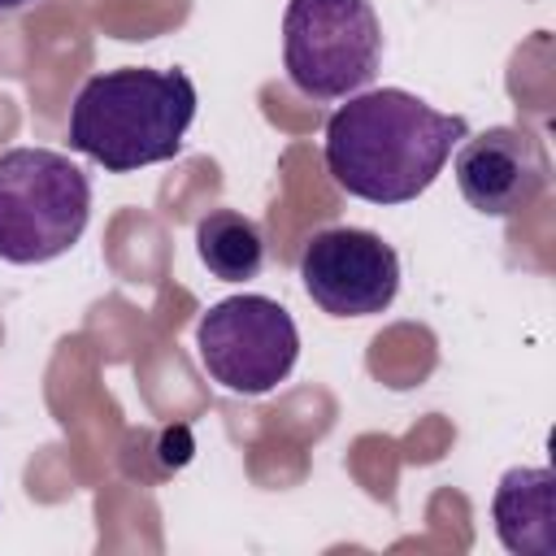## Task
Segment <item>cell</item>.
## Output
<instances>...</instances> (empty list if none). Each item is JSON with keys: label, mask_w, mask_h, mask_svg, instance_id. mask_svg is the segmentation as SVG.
<instances>
[{"label": "cell", "mask_w": 556, "mask_h": 556, "mask_svg": "<svg viewBox=\"0 0 556 556\" xmlns=\"http://www.w3.org/2000/svg\"><path fill=\"white\" fill-rule=\"evenodd\" d=\"M469 139V122L439 113L413 91L378 87L348 96L326 122V169L330 178L369 204L417 200L447 165L452 148Z\"/></svg>", "instance_id": "obj_1"}, {"label": "cell", "mask_w": 556, "mask_h": 556, "mask_svg": "<svg viewBox=\"0 0 556 556\" xmlns=\"http://www.w3.org/2000/svg\"><path fill=\"white\" fill-rule=\"evenodd\" d=\"M195 122V83L182 70H104L70 104V148L109 174H130L182 152Z\"/></svg>", "instance_id": "obj_2"}, {"label": "cell", "mask_w": 556, "mask_h": 556, "mask_svg": "<svg viewBox=\"0 0 556 556\" xmlns=\"http://www.w3.org/2000/svg\"><path fill=\"white\" fill-rule=\"evenodd\" d=\"M91 217L87 174L52 148L0 152V261L43 265L65 256Z\"/></svg>", "instance_id": "obj_3"}, {"label": "cell", "mask_w": 556, "mask_h": 556, "mask_svg": "<svg viewBox=\"0 0 556 556\" xmlns=\"http://www.w3.org/2000/svg\"><path fill=\"white\" fill-rule=\"evenodd\" d=\"M382 26L369 0H291L282 13V65L300 96L348 100L378 74Z\"/></svg>", "instance_id": "obj_4"}, {"label": "cell", "mask_w": 556, "mask_h": 556, "mask_svg": "<svg viewBox=\"0 0 556 556\" xmlns=\"http://www.w3.org/2000/svg\"><path fill=\"white\" fill-rule=\"evenodd\" d=\"M195 352L217 387L235 395H269L295 369L300 330L278 300L230 295L195 321Z\"/></svg>", "instance_id": "obj_5"}, {"label": "cell", "mask_w": 556, "mask_h": 556, "mask_svg": "<svg viewBox=\"0 0 556 556\" xmlns=\"http://www.w3.org/2000/svg\"><path fill=\"white\" fill-rule=\"evenodd\" d=\"M300 282L330 317H374L400 291V256L374 230L326 226L300 248Z\"/></svg>", "instance_id": "obj_6"}, {"label": "cell", "mask_w": 556, "mask_h": 556, "mask_svg": "<svg viewBox=\"0 0 556 556\" xmlns=\"http://www.w3.org/2000/svg\"><path fill=\"white\" fill-rule=\"evenodd\" d=\"M552 165L543 143L521 126H486L473 139H460L456 187L469 208L486 217H513L547 191Z\"/></svg>", "instance_id": "obj_7"}, {"label": "cell", "mask_w": 556, "mask_h": 556, "mask_svg": "<svg viewBox=\"0 0 556 556\" xmlns=\"http://www.w3.org/2000/svg\"><path fill=\"white\" fill-rule=\"evenodd\" d=\"M495 534L513 556H556V478L552 469L517 465L491 500Z\"/></svg>", "instance_id": "obj_8"}, {"label": "cell", "mask_w": 556, "mask_h": 556, "mask_svg": "<svg viewBox=\"0 0 556 556\" xmlns=\"http://www.w3.org/2000/svg\"><path fill=\"white\" fill-rule=\"evenodd\" d=\"M195 252L213 278L248 282L265 265V235L252 217H243L235 208H213L195 222Z\"/></svg>", "instance_id": "obj_9"}, {"label": "cell", "mask_w": 556, "mask_h": 556, "mask_svg": "<svg viewBox=\"0 0 556 556\" xmlns=\"http://www.w3.org/2000/svg\"><path fill=\"white\" fill-rule=\"evenodd\" d=\"M30 0H0V13H17V9H26Z\"/></svg>", "instance_id": "obj_10"}]
</instances>
